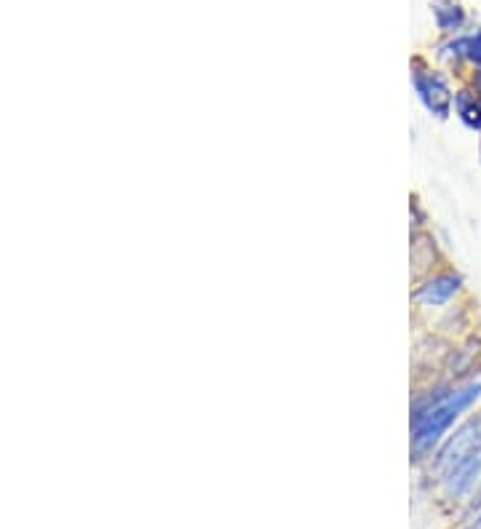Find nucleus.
Listing matches in <instances>:
<instances>
[{
    "label": "nucleus",
    "instance_id": "1a4fd4ad",
    "mask_svg": "<svg viewBox=\"0 0 481 529\" xmlns=\"http://www.w3.org/2000/svg\"><path fill=\"white\" fill-rule=\"evenodd\" d=\"M463 529H481V492H479V497L471 503L468 513H465Z\"/></svg>",
    "mask_w": 481,
    "mask_h": 529
},
{
    "label": "nucleus",
    "instance_id": "39448f33",
    "mask_svg": "<svg viewBox=\"0 0 481 529\" xmlns=\"http://www.w3.org/2000/svg\"><path fill=\"white\" fill-rule=\"evenodd\" d=\"M460 286V278L457 276H439L428 281V284L415 294L417 302H425V305H444V302L457 292Z\"/></svg>",
    "mask_w": 481,
    "mask_h": 529
},
{
    "label": "nucleus",
    "instance_id": "f03ea898",
    "mask_svg": "<svg viewBox=\"0 0 481 529\" xmlns=\"http://www.w3.org/2000/svg\"><path fill=\"white\" fill-rule=\"evenodd\" d=\"M473 455H481V415H473L468 423L457 428L455 436H449L447 444L436 455L433 471L444 479L449 471H455L457 465L465 463Z\"/></svg>",
    "mask_w": 481,
    "mask_h": 529
},
{
    "label": "nucleus",
    "instance_id": "7ed1b4c3",
    "mask_svg": "<svg viewBox=\"0 0 481 529\" xmlns=\"http://www.w3.org/2000/svg\"><path fill=\"white\" fill-rule=\"evenodd\" d=\"M415 89L420 94V99L425 102V107L439 118H447L449 107H452V91L444 83V78L428 70H417L415 73Z\"/></svg>",
    "mask_w": 481,
    "mask_h": 529
},
{
    "label": "nucleus",
    "instance_id": "f257e3e1",
    "mask_svg": "<svg viewBox=\"0 0 481 529\" xmlns=\"http://www.w3.org/2000/svg\"><path fill=\"white\" fill-rule=\"evenodd\" d=\"M481 385H468L463 391L433 396L431 404H417L415 417H412V444L415 452H428V449L441 439V433L455 423V417L468 409L479 399Z\"/></svg>",
    "mask_w": 481,
    "mask_h": 529
},
{
    "label": "nucleus",
    "instance_id": "9d476101",
    "mask_svg": "<svg viewBox=\"0 0 481 529\" xmlns=\"http://www.w3.org/2000/svg\"><path fill=\"white\" fill-rule=\"evenodd\" d=\"M476 89H479V94H481V70L476 73Z\"/></svg>",
    "mask_w": 481,
    "mask_h": 529
},
{
    "label": "nucleus",
    "instance_id": "423d86ee",
    "mask_svg": "<svg viewBox=\"0 0 481 529\" xmlns=\"http://www.w3.org/2000/svg\"><path fill=\"white\" fill-rule=\"evenodd\" d=\"M431 9L441 30H457L463 25V9L457 6L455 0H431Z\"/></svg>",
    "mask_w": 481,
    "mask_h": 529
},
{
    "label": "nucleus",
    "instance_id": "6e6552de",
    "mask_svg": "<svg viewBox=\"0 0 481 529\" xmlns=\"http://www.w3.org/2000/svg\"><path fill=\"white\" fill-rule=\"evenodd\" d=\"M449 49L455 51V54H460V57L471 59V62H476V65H481V33L476 35H465V38H457Z\"/></svg>",
    "mask_w": 481,
    "mask_h": 529
},
{
    "label": "nucleus",
    "instance_id": "20e7f679",
    "mask_svg": "<svg viewBox=\"0 0 481 529\" xmlns=\"http://www.w3.org/2000/svg\"><path fill=\"white\" fill-rule=\"evenodd\" d=\"M481 473V455L468 457L465 463H460L455 471H449L444 476V489L449 497H460L468 487H473V481Z\"/></svg>",
    "mask_w": 481,
    "mask_h": 529
},
{
    "label": "nucleus",
    "instance_id": "0eeeda50",
    "mask_svg": "<svg viewBox=\"0 0 481 529\" xmlns=\"http://www.w3.org/2000/svg\"><path fill=\"white\" fill-rule=\"evenodd\" d=\"M457 113L463 118L465 126H471V129H479L481 126V99L471 91H460L457 94Z\"/></svg>",
    "mask_w": 481,
    "mask_h": 529
}]
</instances>
